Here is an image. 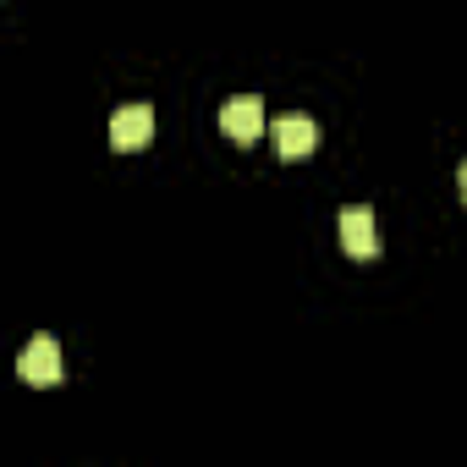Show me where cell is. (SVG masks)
I'll use <instances>...</instances> for the list:
<instances>
[{"mask_svg":"<svg viewBox=\"0 0 467 467\" xmlns=\"http://www.w3.org/2000/svg\"><path fill=\"white\" fill-rule=\"evenodd\" d=\"M17 374H23V385H34V390L61 385V347H56V336H34L28 352L17 358Z\"/></svg>","mask_w":467,"mask_h":467,"instance_id":"1","label":"cell"},{"mask_svg":"<svg viewBox=\"0 0 467 467\" xmlns=\"http://www.w3.org/2000/svg\"><path fill=\"white\" fill-rule=\"evenodd\" d=\"M220 132L231 143H259L265 138V105L254 94H237V99H225L220 105Z\"/></svg>","mask_w":467,"mask_h":467,"instance_id":"2","label":"cell"},{"mask_svg":"<svg viewBox=\"0 0 467 467\" xmlns=\"http://www.w3.org/2000/svg\"><path fill=\"white\" fill-rule=\"evenodd\" d=\"M270 138H275V154L281 160H308L319 149V127L308 116H275L270 121Z\"/></svg>","mask_w":467,"mask_h":467,"instance_id":"3","label":"cell"},{"mask_svg":"<svg viewBox=\"0 0 467 467\" xmlns=\"http://www.w3.org/2000/svg\"><path fill=\"white\" fill-rule=\"evenodd\" d=\"M149 138H154V110L149 105H121L110 116V143L116 149H143Z\"/></svg>","mask_w":467,"mask_h":467,"instance_id":"4","label":"cell"},{"mask_svg":"<svg viewBox=\"0 0 467 467\" xmlns=\"http://www.w3.org/2000/svg\"><path fill=\"white\" fill-rule=\"evenodd\" d=\"M341 248H347L352 259H374V254H379L374 214H368V209H347V214H341Z\"/></svg>","mask_w":467,"mask_h":467,"instance_id":"5","label":"cell"},{"mask_svg":"<svg viewBox=\"0 0 467 467\" xmlns=\"http://www.w3.org/2000/svg\"><path fill=\"white\" fill-rule=\"evenodd\" d=\"M462 203H467V160H462Z\"/></svg>","mask_w":467,"mask_h":467,"instance_id":"6","label":"cell"}]
</instances>
